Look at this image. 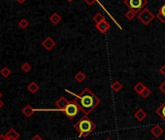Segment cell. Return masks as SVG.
Listing matches in <instances>:
<instances>
[{
	"label": "cell",
	"mask_w": 165,
	"mask_h": 140,
	"mask_svg": "<svg viewBox=\"0 0 165 140\" xmlns=\"http://www.w3.org/2000/svg\"><path fill=\"white\" fill-rule=\"evenodd\" d=\"M65 92L73 94L75 96V100L79 104L80 108H81V111L84 115L91 114L100 104V102H101V100L96 96V94L93 93V92L89 88L84 89L82 93L79 94L71 93L70 91H68V89H66Z\"/></svg>",
	"instance_id": "obj_1"
},
{
	"label": "cell",
	"mask_w": 165,
	"mask_h": 140,
	"mask_svg": "<svg viewBox=\"0 0 165 140\" xmlns=\"http://www.w3.org/2000/svg\"><path fill=\"white\" fill-rule=\"evenodd\" d=\"M74 128L79 132L80 137H88L95 131L96 124L88 115H84L74 124Z\"/></svg>",
	"instance_id": "obj_2"
},
{
	"label": "cell",
	"mask_w": 165,
	"mask_h": 140,
	"mask_svg": "<svg viewBox=\"0 0 165 140\" xmlns=\"http://www.w3.org/2000/svg\"><path fill=\"white\" fill-rule=\"evenodd\" d=\"M81 111V108H80L79 104L76 102V100H71L69 101V104L66 106V108L64 109V113L68 117L69 120H72L79 114V112Z\"/></svg>",
	"instance_id": "obj_3"
},
{
	"label": "cell",
	"mask_w": 165,
	"mask_h": 140,
	"mask_svg": "<svg viewBox=\"0 0 165 140\" xmlns=\"http://www.w3.org/2000/svg\"><path fill=\"white\" fill-rule=\"evenodd\" d=\"M124 4L135 12H141L148 4V0H124Z\"/></svg>",
	"instance_id": "obj_4"
},
{
	"label": "cell",
	"mask_w": 165,
	"mask_h": 140,
	"mask_svg": "<svg viewBox=\"0 0 165 140\" xmlns=\"http://www.w3.org/2000/svg\"><path fill=\"white\" fill-rule=\"evenodd\" d=\"M137 18L141 23H143L144 26H148L149 23H151L153 19L156 18V16L150 11L148 8H144L141 12H139L137 15Z\"/></svg>",
	"instance_id": "obj_5"
},
{
	"label": "cell",
	"mask_w": 165,
	"mask_h": 140,
	"mask_svg": "<svg viewBox=\"0 0 165 140\" xmlns=\"http://www.w3.org/2000/svg\"><path fill=\"white\" fill-rule=\"evenodd\" d=\"M42 46L44 47L45 50H47V51H52V50L56 47V41L52 38L48 36L47 38L44 39V41L42 42Z\"/></svg>",
	"instance_id": "obj_6"
},
{
	"label": "cell",
	"mask_w": 165,
	"mask_h": 140,
	"mask_svg": "<svg viewBox=\"0 0 165 140\" xmlns=\"http://www.w3.org/2000/svg\"><path fill=\"white\" fill-rule=\"evenodd\" d=\"M68 104H69V100H67V99L64 96H60L57 100L56 106L58 108V110H60V111H64V109L66 108V106Z\"/></svg>",
	"instance_id": "obj_7"
},
{
	"label": "cell",
	"mask_w": 165,
	"mask_h": 140,
	"mask_svg": "<svg viewBox=\"0 0 165 140\" xmlns=\"http://www.w3.org/2000/svg\"><path fill=\"white\" fill-rule=\"evenodd\" d=\"M110 27H111V26H110V23L106 21V19L96 26V29L100 33H106L110 29Z\"/></svg>",
	"instance_id": "obj_8"
},
{
	"label": "cell",
	"mask_w": 165,
	"mask_h": 140,
	"mask_svg": "<svg viewBox=\"0 0 165 140\" xmlns=\"http://www.w3.org/2000/svg\"><path fill=\"white\" fill-rule=\"evenodd\" d=\"M164 131H163V128L160 127V126H158V124H156V126H154L151 128V133L153 134V135L154 137H160L162 134H163Z\"/></svg>",
	"instance_id": "obj_9"
},
{
	"label": "cell",
	"mask_w": 165,
	"mask_h": 140,
	"mask_svg": "<svg viewBox=\"0 0 165 140\" xmlns=\"http://www.w3.org/2000/svg\"><path fill=\"white\" fill-rule=\"evenodd\" d=\"M134 117H135V119L137 120V121H139V122H143L145 119L147 118V113L144 111L143 109H138L136 112L134 113Z\"/></svg>",
	"instance_id": "obj_10"
},
{
	"label": "cell",
	"mask_w": 165,
	"mask_h": 140,
	"mask_svg": "<svg viewBox=\"0 0 165 140\" xmlns=\"http://www.w3.org/2000/svg\"><path fill=\"white\" fill-rule=\"evenodd\" d=\"M34 112H35V109L31 106V105H29V104L26 105V106H24L23 109H22V114L26 117H27V118H30L32 115L34 114Z\"/></svg>",
	"instance_id": "obj_11"
},
{
	"label": "cell",
	"mask_w": 165,
	"mask_h": 140,
	"mask_svg": "<svg viewBox=\"0 0 165 140\" xmlns=\"http://www.w3.org/2000/svg\"><path fill=\"white\" fill-rule=\"evenodd\" d=\"M49 19L53 26H57V24H58L61 22V16L58 13H53V14H52V16L50 17Z\"/></svg>",
	"instance_id": "obj_12"
},
{
	"label": "cell",
	"mask_w": 165,
	"mask_h": 140,
	"mask_svg": "<svg viewBox=\"0 0 165 140\" xmlns=\"http://www.w3.org/2000/svg\"><path fill=\"white\" fill-rule=\"evenodd\" d=\"M156 113L160 117L163 122H165V101L156 110Z\"/></svg>",
	"instance_id": "obj_13"
},
{
	"label": "cell",
	"mask_w": 165,
	"mask_h": 140,
	"mask_svg": "<svg viewBox=\"0 0 165 140\" xmlns=\"http://www.w3.org/2000/svg\"><path fill=\"white\" fill-rule=\"evenodd\" d=\"M6 135V137H9V138H12V139H15V140H18L19 137V133L17 132L16 129L14 128H10L8 132L5 134Z\"/></svg>",
	"instance_id": "obj_14"
},
{
	"label": "cell",
	"mask_w": 165,
	"mask_h": 140,
	"mask_svg": "<svg viewBox=\"0 0 165 140\" xmlns=\"http://www.w3.org/2000/svg\"><path fill=\"white\" fill-rule=\"evenodd\" d=\"M92 21L94 22V23H95V26H97V24L101 23L102 22L105 21V16L102 13H97L94 15V17L92 18Z\"/></svg>",
	"instance_id": "obj_15"
},
{
	"label": "cell",
	"mask_w": 165,
	"mask_h": 140,
	"mask_svg": "<svg viewBox=\"0 0 165 140\" xmlns=\"http://www.w3.org/2000/svg\"><path fill=\"white\" fill-rule=\"evenodd\" d=\"M27 89L29 93H36L39 91V85L36 82H31L30 84L27 86Z\"/></svg>",
	"instance_id": "obj_16"
},
{
	"label": "cell",
	"mask_w": 165,
	"mask_h": 140,
	"mask_svg": "<svg viewBox=\"0 0 165 140\" xmlns=\"http://www.w3.org/2000/svg\"><path fill=\"white\" fill-rule=\"evenodd\" d=\"M87 76H86V74H84V72L82 71H79L76 73V75H75V80H76L77 82L79 83H83L84 80H86Z\"/></svg>",
	"instance_id": "obj_17"
},
{
	"label": "cell",
	"mask_w": 165,
	"mask_h": 140,
	"mask_svg": "<svg viewBox=\"0 0 165 140\" xmlns=\"http://www.w3.org/2000/svg\"><path fill=\"white\" fill-rule=\"evenodd\" d=\"M146 88V86L143 84V83H141V82H139V83H137L136 85L134 86V92L136 93H138V94H141V93L144 91V89Z\"/></svg>",
	"instance_id": "obj_18"
},
{
	"label": "cell",
	"mask_w": 165,
	"mask_h": 140,
	"mask_svg": "<svg viewBox=\"0 0 165 140\" xmlns=\"http://www.w3.org/2000/svg\"><path fill=\"white\" fill-rule=\"evenodd\" d=\"M111 88H112V89H113L114 92L119 93L122 89V84L119 81H115V82H113Z\"/></svg>",
	"instance_id": "obj_19"
},
{
	"label": "cell",
	"mask_w": 165,
	"mask_h": 140,
	"mask_svg": "<svg viewBox=\"0 0 165 140\" xmlns=\"http://www.w3.org/2000/svg\"><path fill=\"white\" fill-rule=\"evenodd\" d=\"M137 15H138L137 12H135V11H133V10L129 9L128 11L125 13V18L128 19V21H132L135 17H137Z\"/></svg>",
	"instance_id": "obj_20"
},
{
	"label": "cell",
	"mask_w": 165,
	"mask_h": 140,
	"mask_svg": "<svg viewBox=\"0 0 165 140\" xmlns=\"http://www.w3.org/2000/svg\"><path fill=\"white\" fill-rule=\"evenodd\" d=\"M11 73H12V71L9 67H3L1 70H0V74H1L2 76L5 77V78L9 77L10 75H11Z\"/></svg>",
	"instance_id": "obj_21"
},
{
	"label": "cell",
	"mask_w": 165,
	"mask_h": 140,
	"mask_svg": "<svg viewBox=\"0 0 165 140\" xmlns=\"http://www.w3.org/2000/svg\"><path fill=\"white\" fill-rule=\"evenodd\" d=\"M28 26H29V23L26 19H22L21 21L19 22V26L22 29H26V27H28Z\"/></svg>",
	"instance_id": "obj_22"
},
{
	"label": "cell",
	"mask_w": 165,
	"mask_h": 140,
	"mask_svg": "<svg viewBox=\"0 0 165 140\" xmlns=\"http://www.w3.org/2000/svg\"><path fill=\"white\" fill-rule=\"evenodd\" d=\"M21 68H22V70L23 72L27 73V72H29V71L31 70V65H30V64H29L28 62H23V63L22 64Z\"/></svg>",
	"instance_id": "obj_23"
},
{
	"label": "cell",
	"mask_w": 165,
	"mask_h": 140,
	"mask_svg": "<svg viewBox=\"0 0 165 140\" xmlns=\"http://www.w3.org/2000/svg\"><path fill=\"white\" fill-rule=\"evenodd\" d=\"M151 93H152V92H151V89L146 87V88L144 89V91L141 93V94H140V96H141L143 98H147V97L150 96V94H151Z\"/></svg>",
	"instance_id": "obj_24"
},
{
	"label": "cell",
	"mask_w": 165,
	"mask_h": 140,
	"mask_svg": "<svg viewBox=\"0 0 165 140\" xmlns=\"http://www.w3.org/2000/svg\"><path fill=\"white\" fill-rule=\"evenodd\" d=\"M156 18L159 19V21H160L162 23H165V17L163 16V15L160 13V12H158L157 13V15H156Z\"/></svg>",
	"instance_id": "obj_25"
},
{
	"label": "cell",
	"mask_w": 165,
	"mask_h": 140,
	"mask_svg": "<svg viewBox=\"0 0 165 140\" xmlns=\"http://www.w3.org/2000/svg\"><path fill=\"white\" fill-rule=\"evenodd\" d=\"M84 2H86L88 6H91V5H93L95 2H98L99 0H84Z\"/></svg>",
	"instance_id": "obj_26"
},
{
	"label": "cell",
	"mask_w": 165,
	"mask_h": 140,
	"mask_svg": "<svg viewBox=\"0 0 165 140\" xmlns=\"http://www.w3.org/2000/svg\"><path fill=\"white\" fill-rule=\"evenodd\" d=\"M158 71H159V73H160V74L162 75V76L165 77V64H164V65H162L160 68L158 69Z\"/></svg>",
	"instance_id": "obj_27"
},
{
	"label": "cell",
	"mask_w": 165,
	"mask_h": 140,
	"mask_svg": "<svg viewBox=\"0 0 165 140\" xmlns=\"http://www.w3.org/2000/svg\"><path fill=\"white\" fill-rule=\"evenodd\" d=\"M159 89H160L161 93H165V81L160 84V86H159Z\"/></svg>",
	"instance_id": "obj_28"
},
{
	"label": "cell",
	"mask_w": 165,
	"mask_h": 140,
	"mask_svg": "<svg viewBox=\"0 0 165 140\" xmlns=\"http://www.w3.org/2000/svg\"><path fill=\"white\" fill-rule=\"evenodd\" d=\"M158 12H160V13L163 15V16L165 17V4H164V5H162V6H161V8H159Z\"/></svg>",
	"instance_id": "obj_29"
},
{
	"label": "cell",
	"mask_w": 165,
	"mask_h": 140,
	"mask_svg": "<svg viewBox=\"0 0 165 140\" xmlns=\"http://www.w3.org/2000/svg\"><path fill=\"white\" fill-rule=\"evenodd\" d=\"M30 140H44L41 136L39 135V134H36V135H34Z\"/></svg>",
	"instance_id": "obj_30"
},
{
	"label": "cell",
	"mask_w": 165,
	"mask_h": 140,
	"mask_svg": "<svg viewBox=\"0 0 165 140\" xmlns=\"http://www.w3.org/2000/svg\"><path fill=\"white\" fill-rule=\"evenodd\" d=\"M6 139H7V137L5 134H0V140H6Z\"/></svg>",
	"instance_id": "obj_31"
},
{
	"label": "cell",
	"mask_w": 165,
	"mask_h": 140,
	"mask_svg": "<svg viewBox=\"0 0 165 140\" xmlns=\"http://www.w3.org/2000/svg\"><path fill=\"white\" fill-rule=\"evenodd\" d=\"M26 1V0H17V2H18L19 4H23Z\"/></svg>",
	"instance_id": "obj_32"
},
{
	"label": "cell",
	"mask_w": 165,
	"mask_h": 140,
	"mask_svg": "<svg viewBox=\"0 0 165 140\" xmlns=\"http://www.w3.org/2000/svg\"><path fill=\"white\" fill-rule=\"evenodd\" d=\"M3 105H4V103H3V101L0 99V109H1L2 107H3Z\"/></svg>",
	"instance_id": "obj_33"
},
{
	"label": "cell",
	"mask_w": 165,
	"mask_h": 140,
	"mask_svg": "<svg viewBox=\"0 0 165 140\" xmlns=\"http://www.w3.org/2000/svg\"><path fill=\"white\" fill-rule=\"evenodd\" d=\"M3 96V94L1 93V92H0V99H1V97Z\"/></svg>",
	"instance_id": "obj_34"
},
{
	"label": "cell",
	"mask_w": 165,
	"mask_h": 140,
	"mask_svg": "<svg viewBox=\"0 0 165 140\" xmlns=\"http://www.w3.org/2000/svg\"><path fill=\"white\" fill-rule=\"evenodd\" d=\"M6 140H15V139H12V138H9V137H7V139Z\"/></svg>",
	"instance_id": "obj_35"
},
{
	"label": "cell",
	"mask_w": 165,
	"mask_h": 140,
	"mask_svg": "<svg viewBox=\"0 0 165 140\" xmlns=\"http://www.w3.org/2000/svg\"><path fill=\"white\" fill-rule=\"evenodd\" d=\"M105 140H112V139H111V138H106Z\"/></svg>",
	"instance_id": "obj_36"
},
{
	"label": "cell",
	"mask_w": 165,
	"mask_h": 140,
	"mask_svg": "<svg viewBox=\"0 0 165 140\" xmlns=\"http://www.w3.org/2000/svg\"><path fill=\"white\" fill-rule=\"evenodd\" d=\"M67 1H68V2H72V1H73V0H67Z\"/></svg>",
	"instance_id": "obj_37"
}]
</instances>
